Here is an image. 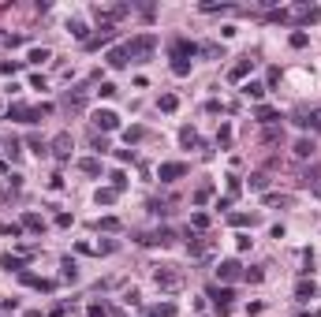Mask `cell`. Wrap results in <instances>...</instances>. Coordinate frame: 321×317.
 Listing matches in <instances>:
<instances>
[{
    "label": "cell",
    "instance_id": "cell-46",
    "mask_svg": "<svg viewBox=\"0 0 321 317\" xmlns=\"http://www.w3.org/2000/svg\"><path fill=\"white\" fill-rule=\"evenodd\" d=\"M250 243H254L250 235H235V246H239V250H250Z\"/></svg>",
    "mask_w": 321,
    "mask_h": 317
},
{
    "label": "cell",
    "instance_id": "cell-27",
    "mask_svg": "<svg viewBox=\"0 0 321 317\" xmlns=\"http://www.w3.org/2000/svg\"><path fill=\"white\" fill-rule=\"evenodd\" d=\"M179 142H183L187 149H191V146H198V131H194V127H183V131H179Z\"/></svg>",
    "mask_w": 321,
    "mask_h": 317
},
{
    "label": "cell",
    "instance_id": "cell-51",
    "mask_svg": "<svg viewBox=\"0 0 321 317\" xmlns=\"http://www.w3.org/2000/svg\"><path fill=\"white\" fill-rule=\"evenodd\" d=\"M109 317H124V313H120V310H112V313H109Z\"/></svg>",
    "mask_w": 321,
    "mask_h": 317
},
{
    "label": "cell",
    "instance_id": "cell-8",
    "mask_svg": "<svg viewBox=\"0 0 321 317\" xmlns=\"http://www.w3.org/2000/svg\"><path fill=\"white\" fill-rule=\"evenodd\" d=\"M239 261H235V257H228V261H221L217 265V280H224V284H232V280H239Z\"/></svg>",
    "mask_w": 321,
    "mask_h": 317
},
{
    "label": "cell",
    "instance_id": "cell-6",
    "mask_svg": "<svg viewBox=\"0 0 321 317\" xmlns=\"http://www.w3.org/2000/svg\"><path fill=\"white\" fill-rule=\"evenodd\" d=\"M71 146H75V138H71L68 131L56 134V138H52V157H56V161H68V157H71Z\"/></svg>",
    "mask_w": 321,
    "mask_h": 317
},
{
    "label": "cell",
    "instance_id": "cell-49",
    "mask_svg": "<svg viewBox=\"0 0 321 317\" xmlns=\"http://www.w3.org/2000/svg\"><path fill=\"white\" fill-rule=\"evenodd\" d=\"M4 149H8V157H12V161H19V142H15V138H12V142H8V146H4Z\"/></svg>",
    "mask_w": 321,
    "mask_h": 317
},
{
    "label": "cell",
    "instance_id": "cell-43",
    "mask_svg": "<svg viewBox=\"0 0 321 317\" xmlns=\"http://www.w3.org/2000/svg\"><path fill=\"white\" fill-rule=\"evenodd\" d=\"M172 71H176V75H191V64H183V60H172Z\"/></svg>",
    "mask_w": 321,
    "mask_h": 317
},
{
    "label": "cell",
    "instance_id": "cell-47",
    "mask_svg": "<svg viewBox=\"0 0 321 317\" xmlns=\"http://www.w3.org/2000/svg\"><path fill=\"white\" fill-rule=\"evenodd\" d=\"M19 232H23L19 224H0V235H19Z\"/></svg>",
    "mask_w": 321,
    "mask_h": 317
},
{
    "label": "cell",
    "instance_id": "cell-35",
    "mask_svg": "<svg viewBox=\"0 0 321 317\" xmlns=\"http://www.w3.org/2000/svg\"><path fill=\"white\" fill-rule=\"evenodd\" d=\"M26 60H30V64H45V60H49V49H30Z\"/></svg>",
    "mask_w": 321,
    "mask_h": 317
},
{
    "label": "cell",
    "instance_id": "cell-20",
    "mask_svg": "<svg viewBox=\"0 0 321 317\" xmlns=\"http://www.w3.org/2000/svg\"><path fill=\"white\" fill-rule=\"evenodd\" d=\"M303 127H310V131H314V134H321V109H310V112H306Z\"/></svg>",
    "mask_w": 321,
    "mask_h": 317
},
{
    "label": "cell",
    "instance_id": "cell-10",
    "mask_svg": "<svg viewBox=\"0 0 321 317\" xmlns=\"http://www.w3.org/2000/svg\"><path fill=\"white\" fill-rule=\"evenodd\" d=\"M209 299L217 302V310H221V313H228V302L235 299V295H232V287H209Z\"/></svg>",
    "mask_w": 321,
    "mask_h": 317
},
{
    "label": "cell",
    "instance_id": "cell-42",
    "mask_svg": "<svg viewBox=\"0 0 321 317\" xmlns=\"http://www.w3.org/2000/svg\"><path fill=\"white\" fill-rule=\"evenodd\" d=\"M19 67H23V64H19V60H4V64H0V71H4V75H15Z\"/></svg>",
    "mask_w": 321,
    "mask_h": 317
},
{
    "label": "cell",
    "instance_id": "cell-41",
    "mask_svg": "<svg viewBox=\"0 0 321 317\" xmlns=\"http://www.w3.org/2000/svg\"><path fill=\"white\" fill-rule=\"evenodd\" d=\"M90 146L97 149V153H105V149H109V138H101V134H93V138H90Z\"/></svg>",
    "mask_w": 321,
    "mask_h": 317
},
{
    "label": "cell",
    "instance_id": "cell-32",
    "mask_svg": "<svg viewBox=\"0 0 321 317\" xmlns=\"http://www.w3.org/2000/svg\"><path fill=\"white\" fill-rule=\"evenodd\" d=\"M86 313H90V317H109L112 310H109L105 302H90V310H86Z\"/></svg>",
    "mask_w": 321,
    "mask_h": 317
},
{
    "label": "cell",
    "instance_id": "cell-36",
    "mask_svg": "<svg viewBox=\"0 0 321 317\" xmlns=\"http://www.w3.org/2000/svg\"><path fill=\"white\" fill-rule=\"evenodd\" d=\"M217 142H221V146H228V142H232V127H228V123H221V131H217Z\"/></svg>",
    "mask_w": 321,
    "mask_h": 317
},
{
    "label": "cell",
    "instance_id": "cell-33",
    "mask_svg": "<svg viewBox=\"0 0 321 317\" xmlns=\"http://www.w3.org/2000/svg\"><path fill=\"white\" fill-rule=\"evenodd\" d=\"M288 41H291V49H306V41H310V37H306L303 30H295V34L288 37Z\"/></svg>",
    "mask_w": 321,
    "mask_h": 317
},
{
    "label": "cell",
    "instance_id": "cell-34",
    "mask_svg": "<svg viewBox=\"0 0 321 317\" xmlns=\"http://www.w3.org/2000/svg\"><path fill=\"white\" fill-rule=\"evenodd\" d=\"M258 120H261V123H273V120H277V109H269V104H261V109H258Z\"/></svg>",
    "mask_w": 321,
    "mask_h": 317
},
{
    "label": "cell",
    "instance_id": "cell-7",
    "mask_svg": "<svg viewBox=\"0 0 321 317\" xmlns=\"http://www.w3.org/2000/svg\"><path fill=\"white\" fill-rule=\"evenodd\" d=\"M291 19H295V23H317V19H321V8H314V4H295V8H291Z\"/></svg>",
    "mask_w": 321,
    "mask_h": 317
},
{
    "label": "cell",
    "instance_id": "cell-5",
    "mask_svg": "<svg viewBox=\"0 0 321 317\" xmlns=\"http://www.w3.org/2000/svg\"><path fill=\"white\" fill-rule=\"evenodd\" d=\"M8 120H19V123H37V120H41V112H37V109H30V104H12V109H8Z\"/></svg>",
    "mask_w": 321,
    "mask_h": 317
},
{
    "label": "cell",
    "instance_id": "cell-21",
    "mask_svg": "<svg viewBox=\"0 0 321 317\" xmlns=\"http://www.w3.org/2000/svg\"><path fill=\"white\" fill-rule=\"evenodd\" d=\"M209 198H213V183H198V190H194V205H205Z\"/></svg>",
    "mask_w": 321,
    "mask_h": 317
},
{
    "label": "cell",
    "instance_id": "cell-9",
    "mask_svg": "<svg viewBox=\"0 0 321 317\" xmlns=\"http://www.w3.org/2000/svg\"><path fill=\"white\" fill-rule=\"evenodd\" d=\"M194 52H198V45L187 41V37H176V41H172V60H183L187 64V56H194Z\"/></svg>",
    "mask_w": 321,
    "mask_h": 317
},
{
    "label": "cell",
    "instance_id": "cell-3",
    "mask_svg": "<svg viewBox=\"0 0 321 317\" xmlns=\"http://www.w3.org/2000/svg\"><path fill=\"white\" fill-rule=\"evenodd\" d=\"M187 176V165L183 161H165V165L157 168V179L161 183H176V179H183Z\"/></svg>",
    "mask_w": 321,
    "mask_h": 317
},
{
    "label": "cell",
    "instance_id": "cell-19",
    "mask_svg": "<svg viewBox=\"0 0 321 317\" xmlns=\"http://www.w3.org/2000/svg\"><path fill=\"white\" fill-rule=\"evenodd\" d=\"M157 109L161 112H176L179 109V97H176V93H161V97H157Z\"/></svg>",
    "mask_w": 321,
    "mask_h": 317
},
{
    "label": "cell",
    "instance_id": "cell-16",
    "mask_svg": "<svg viewBox=\"0 0 321 317\" xmlns=\"http://www.w3.org/2000/svg\"><path fill=\"white\" fill-rule=\"evenodd\" d=\"M243 97L261 101V97H265V86H261V82H243Z\"/></svg>",
    "mask_w": 321,
    "mask_h": 317
},
{
    "label": "cell",
    "instance_id": "cell-2",
    "mask_svg": "<svg viewBox=\"0 0 321 317\" xmlns=\"http://www.w3.org/2000/svg\"><path fill=\"white\" fill-rule=\"evenodd\" d=\"M153 49H157V37L153 34H138V37H131L127 41V56L131 60H149V56H153Z\"/></svg>",
    "mask_w": 321,
    "mask_h": 317
},
{
    "label": "cell",
    "instance_id": "cell-24",
    "mask_svg": "<svg viewBox=\"0 0 321 317\" xmlns=\"http://www.w3.org/2000/svg\"><path fill=\"white\" fill-rule=\"evenodd\" d=\"M116 194H120V190H112V187H101L93 198H97V205H112V201H116Z\"/></svg>",
    "mask_w": 321,
    "mask_h": 317
},
{
    "label": "cell",
    "instance_id": "cell-4",
    "mask_svg": "<svg viewBox=\"0 0 321 317\" xmlns=\"http://www.w3.org/2000/svg\"><path fill=\"white\" fill-rule=\"evenodd\" d=\"M90 123H93L97 131H116V127H120V116H116L112 109H97V112L90 116Z\"/></svg>",
    "mask_w": 321,
    "mask_h": 317
},
{
    "label": "cell",
    "instance_id": "cell-25",
    "mask_svg": "<svg viewBox=\"0 0 321 317\" xmlns=\"http://www.w3.org/2000/svg\"><path fill=\"white\" fill-rule=\"evenodd\" d=\"M23 228H30V232H41V228H45V220L37 217V213H23Z\"/></svg>",
    "mask_w": 321,
    "mask_h": 317
},
{
    "label": "cell",
    "instance_id": "cell-29",
    "mask_svg": "<svg viewBox=\"0 0 321 317\" xmlns=\"http://www.w3.org/2000/svg\"><path fill=\"white\" fill-rule=\"evenodd\" d=\"M64 280H79V269H75V261H71V257H64Z\"/></svg>",
    "mask_w": 321,
    "mask_h": 317
},
{
    "label": "cell",
    "instance_id": "cell-39",
    "mask_svg": "<svg viewBox=\"0 0 321 317\" xmlns=\"http://www.w3.org/2000/svg\"><path fill=\"white\" fill-rule=\"evenodd\" d=\"M142 134H146L142 127H127V131H124V138H127V146H131V142H138Z\"/></svg>",
    "mask_w": 321,
    "mask_h": 317
},
{
    "label": "cell",
    "instance_id": "cell-31",
    "mask_svg": "<svg viewBox=\"0 0 321 317\" xmlns=\"http://www.w3.org/2000/svg\"><path fill=\"white\" fill-rule=\"evenodd\" d=\"M191 228L205 232V228H209V217H205V213H191Z\"/></svg>",
    "mask_w": 321,
    "mask_h": 317
},
{
    "label": "cell",
    "instance_id": "cell-26",
    "mask_svg": "<svg viewBox=\"0 0 321 317\" xmlns=\"http://www.w3.org/2000/svg\"><path fill=\"white\" fill-rule=\"evenodd\" d=\"M228 220H232L235 228H247V224H254V220H258V213H232Z\"/></svg>",
    "mask_w": 321,
    "mask_h": 317
},
{
    "label": "cell",
    "instance_id": "cell-14",
    "mask_svg": "<svg viewBox=\"0 0 321 317\" xmlns=\"http://www.w3.org/2000/svg\"><path fill=\"white\" fill-rule=\"evenodd\" d=\"M295 299H303V302L317 299V284H314V280H299V287H295Z\"/></svg>",
    "mask_w": 321,
    "mask_h": 317
},
{
    "label": "cell",
    "instance_id": "cell-28",
    "mask_svg": "<svg viewBox=\"0 0 321 317\" xmlns=\"http://www.w3.org/2000/svg\"><path fill=\"white\" fill-rule=\"evenodd\" d=\"M310 153H314V142H310V138H299L295 142V157H310Z\"/></svg>",
    "mask_w": 321,
    "mask_h": 317
},
{
    "label": "cell",
    "instance_id": "cell-50",
    "mask_svg": "<svg viewBox=\"0 0 321 317\" xmlns=\"http://www.w3.org/2000/svg\"><path fill=\"white\" fill-rule=\"evenodd\" d=\"M314 198H321V183H317V187H314Z\"/></svg>",
    "mask_w": 321,
    "mask_h": 317
},
{
    "label": "cell",
    "instance_id": "cell-15",
    "mask_svg": "<svg viewBox=\"0 0 321 317\" xmlns=\"http://www.w3.org/2000/svg\"><path fill=\"white\" fill-rule=\"evenodd\" d=\"M68 30H71L75 37H79V41H82V45H86V41H90V30H86V23H82V19H68Z\"/></svg>",
    "mask_w": 321,
    "mask_h": 317
},
{
    "label": "cell",
    "instance_id": "cell-45",
    "mask_svg": "<svg viewBox=\"0 0 321 317\" xmlns=\"http://www.w3.org/2000/svg\"><path fill=\"white\" fill-rule=\"evenodd\" d=\"M97 93H101V97H116V86H112V82H101Z\"/></svg>",
    "mask_w": 321,
    "mask_h": 317
},
{
    "label": "cell",
    "instance_id": "cell-48",
    "mask_svg": "<svg viewBox=\"0 0 321 317\" xmlns=\"http://www.w3.org/2000/svg\"><path fill=\"white\" fill-rule=\"evenodd\" d=\"M261 276H265L261 269H247V280H250V284H261Z\"/></svg>",
    "mask_w": 321,
    "mask_h": 317
},
{
    "label": "cell",
    "instance_id": "cell-38",
    "mask_svg": "<svg viewBox=\"0 0 321 317\" xmlns=\"http://www.w3.org/2000/svg\"><path fill=\"white\" fill-rule=\"evenodd\" d=\"M265 187H269V179L261 176V172H258V176H250V190H265Z\"/></svg>",
    "mask_w": 321,
    "mask_h": 317
},
{
    "label": "cell",
    "instance_id": "cell-44",
    "mask_svg": "<svg viewBox=\"0 0 321 317\" xmlns=\"http://www.w3.org/2000/svg\"><path fill=\"white\" fill-rule=\"evenodd\" d=\"M30 149L37 153V157H45V142H41V138H37V134H34V138H30Z\"/></svg>",
    "mask_w": 321,
    "mask_h": 317
},
{
    "label": "cell",
    "instance_id": "cell-1",
    "mask_svg": "<svg viewBox=\"0 0 321 317\" xmlns=\"http://www.w3.org/2000/svg\"><path fill=\"white\" fill-rule=\"evenodd\" d=\"M153 284L161 291H179L187 284V273L179 265H153Z\"/></svg>",
    "mask_w": 321,
    "mask_h": 317
},
{
    "label": "cell",
    "instance_id": "cell-30",
    "mask_svg": "<svg viewBox=\"0 0 321 317\" xmlns=\"http://www.w3.org/2000/svg\"><path fill=\"white\" fill-rule=\"evenodd\" d=\"M97 228H101V232H120V220H116V217H101Z\"/></svg>",
    "mask_w": 321,
    "mask_h": 317
},
{
    "label": "cell",
    "instance_id": "cell-37",
    "mask_svg": "<svg viewBox=\"0 0 321 317\" xmlns=\"http://www.w3.org/2000/svg\"><path fill=\"white\" fill-rule=\"evenodd\" d=\"M109 179H112V190H124L127 187V176H124V172H112Z\"/></svg>",
    "mask_w": 321,
    "mask_h": 317
},
{
    "label": "cell",
    "instance_id": "cell-17",
    "mask_svg": "<svg viewBox=\"0 0 321 317\" xmlns=\"http://www.w3.org/2000/svg\"><path fill=\"white\" fill-rule=\"evenodd\" d=\"M0 269H8V273H23V257H15V254H0Z\"/></svg>",
    "mask_w": 321,
    "mask_h": 317
},
{
    "label": "cell",
    "instance_id": "cell-22",
    "mask_svg": "<svg viewBox=\"0 0 321 317\" xmlns=\"http://www.w3.org/2000/svg\"><path fill=\"white\" fill-rule=\"evenodd\" d=\"M79 172H86V176H101V161H97V157L79 161Z\"/></svg>",
    "mask_w": 321,
    "mask_h": 317
},
{
    "label": "cell",
    "instance_id": "cell-13",
    "mask_svg": "<svg viewBox=\"0 0 321 317\" xmlns=\"http://www.w3.org/2000/svg\"><path fill=\"white\" fill-rule=\"evenodd\" d=\"M105 60H109V67H127V60H131V56H127V45H116V49H109Z\"/></svg>",
    "mask_w": 321,
    "mask_h": 317
},
{
    "label": "cell",
    "instance_id": "cell-11",
    "mask_svg": "<svg viewBox=\"0 0 321 317\" xmlns=\"http://www.w3.org/2000/svg\"><path fill=\"white\" fill-rule=\"evenodd\" d=\"M112 37H116V26H101V34H93L90 41H86V49L93 52V49H101V45H109Z\"/></svg>",
    "mask_w": 321,
    "mask_h": 317
},
{
    "label": "cell",
    "instance_id": "cell-40",
    "mask_svg": "<svg viewBox=\"0 0 321 317\" xmlns=\"http://www.w3.org/2000/svg\"><path fill=\"white\" fill-rule=\"evenodd\" d=\"M239 190H243V183L235 176H228V198H239Z\"/></svg>",
    "mask_w": 321,
    "mask_h": 317
},
{
    "label": "cell",
    "instance_id": "cell-18",
    "mask_svg": "<svg viewBox=\"0 0 321 317\" xmlns=\"http://www.w3.org/2000/svg\"><path fill=\"white\" fill-rule=\"evenodd\" d=\"M64 104H68V109H75V112H82V104H86V90L68 93V97H64Z\"/></svg>",
    "mask_w": 321,
    "mask_h": 317
},
{
    "label": "cell",
    "instance_id": "cell-12",
    "mask_svg": "<svg viewBox=\"0 0 321 317\" xmlns=\"http://www.w3.org/2000/svg\"><path fill=\"white\" fill-rule=\"evenodd\" d=\"M254 71V60H250V56H247V60H239V64H232V71H228V79L232 82H243V79H247V75Z\"/></svg>",
    "mask_w": 321,
    "mask_h": 317
},
{
    "label": "cell",
    "instance_id": "cell-23",
    "mask_svg": "<svg viewBox=\"0 0 321 317\" xmlns=\"http://www.w3.org/2000/svg\"><path fill=\"white\" fill-rule=\"evenodd\" d=\"M149 317H176V306L172 302H157V306H149Z\"/></svg>",
    "mask_w": 321,
    "mask_h": 317
}]
</instances>
